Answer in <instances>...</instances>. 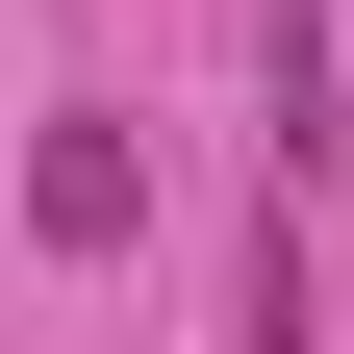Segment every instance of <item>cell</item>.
<instances>
[{
  "mask_svg": "<svg viewBox=\"0 0 354 354\" xmlns=\"http://www.w3.org/2000/svg\"><path fill=\"white\" fill-rule=\"evenodd\" d=\"M26 228H51V253H127V228H152V152H127V127L76 102L51 152H26Z\"/></svg>",
  "mask_w": 354,
  "mask_h": 354,
  "instance_id": "1",
  "label": "cell"
}]
</instances>
